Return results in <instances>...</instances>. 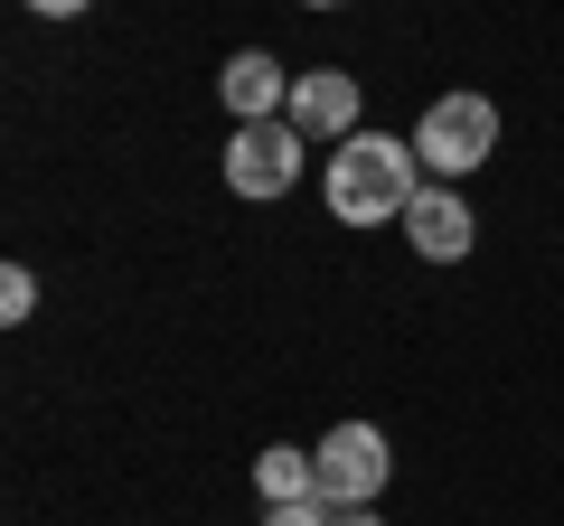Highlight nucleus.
<instances>
[{
  "instance_id": "9b49d317",
  "label": "nucleus",
  "mask_w": 564,
  "mask_h": 526,
  "mask_svg": "<svg viewBox=\"0 0 564 526\" xmlns=\"http://www.w3.org/2000/svg\"><path fill=\"white\" fill-rule=\"evenodd\" d=\"M39 20H76V10H95V0H29Z\"/></svg>"
},
{
  "instance_id": "1a4fd4ad",
  "label": "nucleus",
  "mask_w": 564,
  "mask_h": 526,
  "mask_svg": "<svg viewBox=\"0 0 564 526\" xmlns=\"http://www.w3.org/2000/svg\"><path fill=\"white\" fill-rule=\"evenodd\" d=\"M29 310H39V273L10 263V273H0V320H29Z\"/></svg>"
},
{
  "instance_id": "f03ea898",
  "label": "nucleus",
  "mask_w": 564,
  "mask_h": 526,
  "mask_svg": "<svg viewBox=\"0 0 564 526\" xmlns=\"http://www.w3.org/2000/svg\"><path fill=\"white\" fill-rule=\"evenodd\" d=\"M499 151V103L489 95H433L423 103V122H414V161L433 169V179H470V169Z\"/></svg>"
},
{
  "instance_id": "39448f33",
  "label": "nucleus",
  "mask_w": 564,
  "mask_h": 526,
  "mask_svg": "<svg viewBox=\"0 0 564 526\" xmlns=\"http://www.w3.org/2000/svg\"><path fill=\"white\" fill-rule=\"evenodd\" d=\"M292 132L302 142H348V132H367L358 122V76L348 66H311V76H292Z\"/></svg>"
},
{
  "instance_id": "7ed1b4c3",
  "label": "nucleus",
  "mask_w": 564,
  "mask_h": 526,
  "mask_svg": "<svg viewBox=\"0 0 564 526\" xmlns=\"http://www.w3.org/2000/svg\"><path fill=\"white\" fill-rule=\"evenodd\" d=\"M302 132H292V122H236V132H226V188H236V198H292V179H302Z\"/></svg>"
},
{
  "instance_id": "9d476101",
  "label": "nucleus",
  "mask_w": 564,
  "mask_h": 526,
  "mask_svg": "<svg viewBox=\"0 0 564 526\" xmlns=\"http://www.w3.org/2000/svg\"><path fill=\"white\" fill-rule=\"evenodd\" d=\"M263 526H329V498H282L263 507Z\"/></svg>"
},
{
  "instance_id": "f257e3e1",
  "label": "nucleus",
  "mask_w": 564,
  "mask_h": 526,
  "mask_svg": "<svg viewBox=\"0 0 564 526\" xmlns=\"http://www.w3.org/2000/svg\"><path fill=\"white\" fill-rule=\"evenodd\" d=\"M414 142H395V132H348L339 151H329V217L339 226H386V217H404V207L423 198V179H414Z\"/></svg>"
},
{
  "instance_id": "6e6552de",
  "label": "nucleus",
  "mask_w": 564,
  "mask_h": 526,
  "mask_svg": "<svg viewBox=\"0 0 564 526\" xmlns=\"http://www.w3.org/2000/svg\"><path fill=\"white\" fill-rule=\"evenodd\" d=\"M254 489H263V507H282V498H321V470H311V451L273 442V451L254 461Z\"/></svg>"
},
{
  "instance_id": "0eeeda50",
  "label": "nucleus",
  "mask_w": 564,
  "mask_h": 526,
  "mask_svg": "<svg viewBox=\"0 0 564 526\" xmlns=\"http://www.w3.org/2000/svg\"><path fill=\"white\" fill-rule=\"evenodd\" d=\"M217 95H226V113H236V122H273V113H292V76H282V57H263V47H236V57H226Z\"/></svg>"
},
{
  "instance_id": "f8f14e48",
  "label": "nucleus",
  "mask_w": 564,
  "mask_h": 526,
  "mask_svg": "<svg viewBox=\"0 0 564 526\" xmlns=\"http://www.w3.org/2000/svg\"><path fill=\"white\" fill-rule=\"evenodd\" d=\"M329 526H386L377 507H329Z\"/></svg>"
},
{
  "instance_id": "423d86ee",
  "label": "nucleus",
  "mask_w": 564,
  "mask_h": 526,
  "mask_svg": "<svg viewBox=\"0 0 564 526\" xmlns=\"http://www.w3.org/2000/svg\"><path fill=\"white\" fill-rule=\"evenodd\" d=\"M404 235H414V254H423V263H462V254H470V235H480V217L462 207V188L433 179L414 207H404Z\"/></svg>"
},
{
  "instance_id": "ddd939ff",
  "label": "nucleus",
  "mask_w": 564,
  "mask_h": 526,
  "mask_svg": "<svg viewBox=\"0 0 564 526\" xmlns=\"http://www.w3.org/2000/svg\"><path fill=\"white\" fill-rule=\"evenodd\" d=\"M302 10H348V0H302Z\"/></svg>"
},
{
  "instance_id": "20e7f679",
  "label": "nucleus",
  "mask_w": 564,
  "mask_h": 526,
  "mask_svg": "<svg viewBox=\"0 0 564 526\" xmlns=\"http://www.w3.org/2000/svg\"><path fill=\"white\" fill-rule=\"evenodd\" d=\"M311 470H321V498H329V507H377L395 451H386L377 424H339V432H321V442H311Z\"/></svg>"
}]
</instances>
